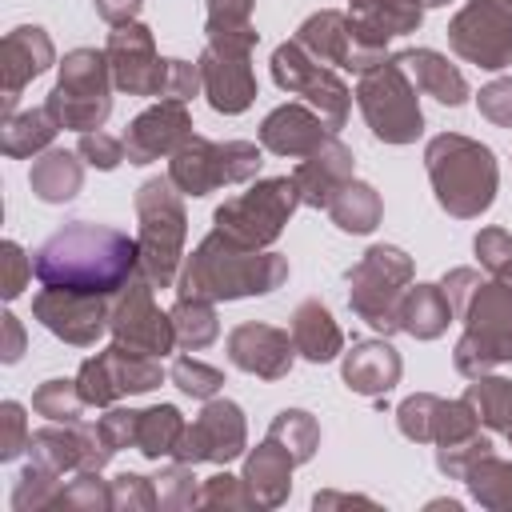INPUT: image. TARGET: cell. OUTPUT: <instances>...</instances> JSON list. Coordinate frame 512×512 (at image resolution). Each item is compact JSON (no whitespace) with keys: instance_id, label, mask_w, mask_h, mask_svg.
I'll use <instances>...</instances> for the list:
<instances>
[{"instance_id":"obj_53","label":"cell","mask_w":512,"mask_h":512,"mask_svg":"<svg viewBox=\"0 0 512 512\" xmlns=\"http://www.w3.org/2000/svg\"><path fill=\"white\" fill-rule=\"evenodd\" d=\"M28 420H24V404L4 400L0 404V460H16L20 452H28Z\"/></svg>"},{"instance_id":"obj_24","label":"cell","mask_w":512,"mask_h":512,"mask_svg":"<svg viewBox=\"0 0 512 512\" xmlns=\"http://www.w3.org/2000/svg\"><path fill=\"white\" fill-rule=\"evenodd\" d=\"M400 372H404V360L388 340H356L340 360L344 384L356 396H372V400L388 396L400 384Z\"/></svg>"},{"instance_id":"obj_44","label":"cell","mask_w":512,"mask_h":512,"mask_svg":"<svg viewBox=\"0 0 512 512\" xmlns=\"http://www.w3.org/2000/svg\"><path fill=\"white\" fill-rule=\"evenodd\" d=\"M168 380L184 396H192V400H212L224 388V372L212 368V364H204V360H196V356H176L172 368H168Z\"/></svg>"},{"instance_id":"obj_13","label":"cell","mask_w":512,"mask_h":512,"mask_svg":"<svg viewBox=\"0 0 512 512\" xmlns=\"http://www.w3.org/2000/svg\"><path fill=\"white\" fill-rule=\"evenodd\" d=\"M272 80L292 92V96H304L308 108L320 112V120L340 132L344 120H348V108H352V92L348 84L320 60H312L296 40H284L276 52H272Z\"/></svg>"},{"instance_id":"obj_59","label":"cell","mask_w":512,"mask_h":512,"mask_svg":"<svg viewBox=\"0 0 512 512\" xmlns=\"http://www.w3.org/2000/svg\"><path fill=\"white\" fill-rule=\"evenodd\" d=\"M0 320H4V348H0V360H4V364H16L20 352H24V328H20V320H16L12 312H4Z\"/></svg>"},{"instance_id":"obj_30","label":"cell","mask_w":512,"mask_h":512,"mask_svg":"<svg viewBox=\"0 0 512 512\" xmlns=\"http://www.w3.org/2000/svg\"><path fill=\"white\" fill-rule=\"evenodd\" d=\"M56 132H60V120L48 112V104H44V108H28V112H12V116H4V124H0V148H4V156H12V160L40 156V152L52 148Z\"/></svg>"},{"instance_id":"obj_60","label":"cell","mask_w":512,"mask_h":512,"mask_svg":"<svg viewBox=\"0 0 512 512\" xmlns=\"http://www.w3.org/2000/svg\"><path fill=\"white\" fill-rule=\"evenodd\" d=\"M348 504H360V508H376L368 496H348V492H316L312 496V508H348Z\"/></svg>"},{"instance_id":"obj_2","label":"cell","mask_w":512,"mask_h":512,"mask_svg":"<svg viewBox=\"0 0 512 512\" xmlns=\"http://www.w3.org/2000/svg\"><path fill=\"white\" fill-rule=\"evenodd\" d=\"M288 280V256L268 248H248L220 228H212L176 276V300H244L268 296Z\"/></svg>"},{"instance_id":"obj_38","label":"cell","mask_w":512,"mask_h":512,"mask_svg":"<svg viewBox=\"0 0 512 512\" xmlns=\"http://www.w3.org/2000/svg\"><path fill=\"white\" fill-rule=\"evenodd\" d=\"M168 316L176 328V348H184V352H200L220 336V320H216L212 300H176Z\"/></svg>"},{"instance_id":"obj_7","label":"cell","mask_w":512,"mask_h":512,"mask_svg":"<svg viewBox=\"0 0 512 512\" xmlns=\"http://www.w3.org/2000/svg\"><path fill=\"white\" fill-rule=\"evenodd\" d=\"M56 88L48 92V112L60 120V128L72 132H96L104 128L108 112H112V68H108V52L96 48H72L64 52V60L56 64Z\"/></svg>"},{"instance_id":"obj_27","label":"cell","mask_w":512,"mask_h":512,"mask_svg":"<svg viewBox=\"0 0 512 512\" xmlns=\"http://www.w3.org/2000/svg\"><path fill=\"white\" fill-rule=\"evenodd\" d=\"M288 332H292L296 352H300L304 360H312V364H328V360L344 356V332H340V324L332 320V312H328L320 300L296 304Z\"/></svg>"},{"instance_id":"obj_61","label":"cell","mask_w":512,"mask_h":512,"mask_svg":"<svg viewBox=\"0 0 512 512\" xmlns=\"http://www.w3.org/2000/svg\"><path fill=\"white\" fill-rule=\"evenodd\" d=\"M424 8H440V4H448V0H420Z\"/></svg>"},{"instance_id":"obj_45","label":"cell","mask_w":512,"mask_h":512,"mask_svg":"<svg viewBox=\"0 0 512 512\" xmlns=\"http://www.w3.org/2000/svg\"><path fill=\"white\" fill-rule=\"evenodd\" d=\"M200 508H224V512H244V508H260L248 480L232 476V472H216L200 484Z\"/></svg>"},{"instance_id":"obj_11","label":"cell","mask_w":512,"mask_h":512,"mask_svg":"<svg viewBox=\"0 0 512 512\" xmlns=\"http://www.w3.org/2000/svg\"><path fill=\"white\" fill-rule=\"evenodd\" d=\"M312 60L320 64H336L344 72H372L376 64L388 60V36L356 24L348 12H336V8H324V12H312L296 36H292Z\"/></svg>"},{"instance_id":"obj_41","label":"cell","mask_w":512,"mask_h":512,"mask_svg":"<svg viewBox=\"0 0 512 512\" xmlns=\"http://www.w3.org/2000/svg\"><path fill=\"white\" fill-rule=\"evenodd\" d=\"M64 512H112V480H104L100 472L84 468V472H72V480L60 488V504Z\"/></svg>"},{"instance_id":"obj_6","label":"cell","mask_w":512,"mask_h":512,"mask_svg":"<svg viewBox=\"0 0 512 512\" xmlns=\"http://www.w3.org/2000/svg\"><path fill=\"white\" fill-rule=\"evenodd\" d=\"M412 256L396 244H372L348 268V304L380 336L400 332V300L412 288Z\"/></svg>"},{"instance_id":"obj_22","label":"cell","mask_w":512,"mask_h":512,"mask_svg":"<svg viewBox=\"0 0 512 512\" xmlns=\"http://www.w3.org/2000/svg\"><path fill=\"white\" fill-rule=\"evenodd\" d=\"M328 136H336V132L320 120V112L308 104H296V100L272 108L260 124V148L272 156H288V160L312 156Z\"/></svg>"},{"instance_id":"obj_3","label":"cell","mask_w":512,"mask_h":512,"mask_svg":"<svg viewBox=\"0 0 512 512\" xmlns=\"http://www.w3.org/2000/svg\"><path fill=\"white\" fill-rule=\"evenodd\" d=\"M440 288L448 292L452 316L464 324V336L452 348L456 372L476 380L500 364H512V288L500 280H480L476 268H452Z\"/></svg>"},{"instance_id":"obj_54","label":"cell","mask_w":512,"mask_h":512,"mask_svg":"<svg viewBox=\"0 0 512 512\" xmlns=\"http://www.w3.org/2000/svg\"><path fill=\"white\" fill-rule=\"evenodd\" d=\"M100 436L108 440L112 452L120 448H136V428H140V412L136 408H108L100 420H96Z\"/></svg>"},{"instance_id":"obj_33","label":"cell","mask_w":512,"mask_h":512,"mask_svg":"<svg viewBox=\"0 0 512 512\" xmlns=\"http://www.w3.org/2000/svg\"><path fill=\"white\" fill-rule=\"evenodd\" d=\"M100 356H104V368H108V376H112V384H116V392H120V396L152 392V388H160V380H164V372H160V360H156V356L132 352V348L116 344V340H112Z\"/></svg>"},{"instance_id":"obj_39","label":"cell","mask_w":512,"mask_h":512,"mask_svg":"<svg viewBox=\"0 0 512 512\" xmlns=\"http://www.w3.org/2000/svg\"><path fill=\"white\" fill-rule=\"evenodd\" d=\"M60 472L28 460L16 476V488H12V508L16 512H48L60 504Z\"/></svg>"},{"instance_id":"obj_18","label":"cell","mask_w":512,"mask_h":512,"mask_svg":"<svg viewBox=\"0 0 512 512\" xmlns=\"http://www.w3.org/2000/svg\"><path fill=\"white\" fill-rule=\"evenodd\" d=\"M104 52H108V68H112L116 92H124V96H160L168 60H160L148 24L132 20V24L112 28Z\"/></svg>"},{"instance_id":"obj_55","label":"cell","mask_w":512,"mask_h":512,"mask_svg":"<svg viewBox=\"0 0 512 512\" xmlns=\"http://www.w3.org/2000/svg\"><path fill=\"white\" fill-rule=\"evenodd\" d=\"M476 104H480L484 120H492L496 128H512V76H500V80L484 84Z\"/></svg>"},{"instance_id":"obj_23","label":"cell","mask_w":512,"mask_h":512,"mask_svg":"<svg viewBox=\"0 0 512 512\" xmlns=\"http://www.w3.org/2000/svg\"><path fill=\"white\" fill-rule=\"evenodd\" d=\"M352 168H356L352 148H348L344 140L328 136V140H324L312 156H304V160L296 164V172H292L296 192H300V204H308V208H324V212H328L332 196L352 180Z\"/></svg>"},{"instance_id":"obj_19","label":"cell","mask_w":512,"mask_h":512,"mask_svg":"<svg viewBox=\"0 0 512 512\" xmlns=\"http://www.w3.org/2000/svg\"><path fill=\"white\" fill-rule=\"evenodd\" d=\"M192 112L184 100H160L152 108H144L128 132H124V152L128 164H152L160 156H176L188 140H192Z\"/></svg>"},{"instance_id":"obj_52","label":"cell","mask_w":512,"mask_h":512,"mask_svg":"<svg viewBox=\"0 0 512 512\" xmlns=\"http://www.w3.org/2000/svg\"><path fill=\"white\" fill-rule=\"evenodd\" d=\"M80 156H84V164H92V168H100V172H112V168H120L124 160H128V152H124V140L120 136H108V132H80V148H76Z\"/></svg>"},{"instance_id":"obj_5","label":"cell","mask_w":512,"mask_h":512,"mask_svg":"<svg viewBox=\"0 0 512 512\" xmlns=\"http://www.w3.org/2000/svg\"><path fill=\"white\" fill-rule=\"evenodd\" d=\"M184 192L168 180H144L136 188V244H140V276L152 288H168L180 276L184 264V236H188V212H184Z\"/></svg>"},{"instance_id":"obj_48","label":"cell","mask_w":512,"mask_h":512,"mask_svg":"<svg viewBox=\"0 0 512 512\" xmlns=\"http://www.w3.org/2000/svg\"><path fill=\"white\" fill-rule=\"evenodd\" d=\"M480 432V416L472 412V404L460 396V400H440V412H436V432H432V444H456L464 436Z\"/></svg>"},{"instance_id":"obj_15","label":"cell","mask_w":512,"mask_h":512,"mask_svg":"<svg viewBox=\"0 0 512 512\" xmlns=\"http://www.w3.org/2000/svg\"><path fill=\"white\" fill-rule=\"evenodd\" d=\"M112 340L132 348V352H144V356H168L176 348V328H172V316L156 308L152 300V284L136 272L116 296H112V324H108Z\"/></svg>"},{"instance_id":"obj_40","label":"cell","mask_w":512,"mask_h":512,"mask_svg":"<svg viewBox=\"0 0 512 512\" xmlns=\"http://www.w3.org/2000/svg\"><path fill=\"white\" fill-rule=\"evenodd\" d=\"M84 408H88V400L80 396L76 380H44L32 392V412L48 416L52 424H76L84 416Z\"/></svg>"},{"instance_id":"obj_34","label":"cell","mask_w":512,"mask_h":512,"mask_svg":"<svg viewBox=\"0 0 512 512\" xmlns=\"http://www.w3.org/2000/svg\"><path fill=\"white\" fill-rule=\"evenodd\" d=\"M184 416L176 404H152V408H140V428H136V452L144 460H164L176 452L180 436H184Z\"/></svg>"},{"instance_id":"obj_16","label":"cell","mask_w":512,"mask_h":512,"mask_svg":"<svg viewBox=\"0 0 512 512\" xmlns=\"http://www.w3.org/2000/svg\"><path fill=\"white\" fill-rule=\"evenodd\" d=\"M244 448H248V420H244L240 404L212 396V400H204L200 416L184 428L172 460L192 464V468L196 464H232L236 456H244Z\"/></svg>"},{"instance_id":"obj_46","label":"cell","mask_w":512,"mask_h":512,"mask_svg":"<svg viewBox=\"0 0 512 512\" xmlns=\"http://www.w3.org/2000/svg\"><path fill=\"white\" fill-rule=\"evenodd\" d=\"M492 452H496L492 440L480 436V432H472V436H464V440H456V444H436V468H440L448 480H464L468 468H472L476 460L492 456Z\"/></svg>"},{"instance_id":"obj_1","label":"cell","mask_w":512,"mask_h":512,"mask_svg":"<svg viewBox=\"0 0 512 512\" xmlns=\"http://www.w3.org/2000/svg\"><path fill=\"white\" fill-rule=\"evenodd\" d=\"M32 272L48 288L116 296L140 272V244L120 228L72 220L36 248Z\"/></svg>"},{"instance_id":"obj_49","label":"cell","mask_w":512,"mask_h":512,"mask_svg":"<svg viewBox=\"0 0 512 512\" xmlns=\"http://www.w3.org/2000/svg\"><path fill=\"white\" fill-rule=\"evenodd\" d=\"M112 504H116V512H152V508H160L152 476L120 472V476L112 480Z\"/></svg>"},{"instance_id":"obj_47","label":"cell","mask_w":512,"mask_h":512,"mask_svg":"<svg viewBox=\"0 0 512 512\" xmlns=\"http://www.w3.org/2000/svg\"><path fill=\"white\" fill-rule=\"evenodd\" d=\"M480 264L492 272V280L508 284L512 288V236L504 228H480L476 240H472Z\"/></svg>"},{"instance_id":"obj_57","label":"cell","mask_w":512,"mask_h":512,"mask_svg":"<svg viewBox=\"0 0 512 512\" xmlns=\"http://www.w3.org/2000/svg\"><path fill=\"white\" fill-rule=\"evenodd\" d=\"M0 264H4V284H0V292H4V300H16V296L28 288L32 260L24 256V248H20L16 240H4V244H0Z\"/></svg>"},{"instance_id":"obj_50","label":"cell","mask_w":512,"mask_h":512,"mask_svg":"<svg viewBox=\"0 0 512 512\" xmlns=\"http://www.w3.org/2000/svg\"><path fill=\"white\" fill-rule=\"evenodd\" d=\"M252 8H256V0H208L204 36H232V32H252Z\"/></svg>"},{"instance_id":"obj_9","label":"cell","mask_w":512,"mask_h":512,"mask_svg":"<svg viewBox=\"0 0 512 512\" xmlns=\"http://www.w3.org/2000/svg\"><path fill=\"white\" fill-rule=\"evenodd\" d=\"M296 208H300L296 180L292 176H268V180H256L248 192L224 200L212 212V224L248 248H272Z\"/></svg>"},{"instance_id":"obj_31","label":"cell","mask_w":512,"mask_h":512,"mask_svg":"<svg viewBox=\"0 0 512 512\" xmlns=\"http://www.w3.org/2000/svg\"><path fill=\"white\" fill-rule=\"evenodd\" d=\"M328 216H332V224H336L340 232L368 236V232L380 224L384 204H380V192H376L372 184H364V180H356V176H352V180L332 196Z\"/></svg>"},{"instance_id":"obj_28","label":"cell","mask_w":512,"mask_h":512,"mask_svg":"<svg viewBox=\"0 0 512 512\" xmlns=\"http://www.w3.org/2000/svg\"><path fill=\"white\" fill-rule=\"evenodd\" d=\"M28 184L44 204H68L84 188V156L68 148H48L32 156Z\"/></svg>"},{"instance_id":"obj_56","label":"cell","mask_w":512,"mask_h":512,"mask_svg":"<svg viewBox=\"0 0 512 512\" xmlns=\"http://www.w3.org/2000/svg\"><path fill=\"white\" fill-rule=\"evenodd\" d=\"M196 92H204V84H200V64H188V60H168L160 100H184V104H188Z\"/></svg>"},{"instance_id":"obj_36","label":"cell","mask_w":512,"mask_h":512,"mask_svg":"<svg viewBox=\"0 0 512 512\" xmlns=\"http://www.w3.org/2000/svg\"><path fill=\"white\" fill-rule=\"evenodd\" d=\"M464 400L472 404V412L480 416L484 428H492V432L512 428V380L484 372L464 388Z\"/></svg>"},{"instance_id":"obj_32","label":"cell","mask_w":512,"mask_h":512,"mask_svg":"<svg viewBox=\"0 0 512 512\" xmlns=\"http://www.w3.org/2000/svg\"><path fill=\"white\" fill-rule=\"evenodd\" d=\"M348 16L392 40L424 24V4L420 0H348Z\"/></svg>"},{"instance_id":"obj_14","label":"cell","mask_w":512,"mask_h":512,"mask_svg":"<svg viewBox=\"0 0 512 512\" xmlns=\"http://www.w3.org/2000/svg\"><path fill=\"white\" fill-rule=\"evenodd\" d=\"M448 44L460 60L504 72L512 64V4L508 0H468L448 20Z\"/></svg>"},{"instance_id":"obj_42","label":"cell","mask_w":512,"mask_h":512,"mask_svg":"<svg viewBox=\"0 0 512 512\" xmlns=\"http://www.w3.org/2000/svg\"><path fill=\"white\" fill-rule=\"evenodd\" d=\"M156 484V500L160 512H184V508H200V484L192 476V464L172 460L168 468H160V476H152Z\"/></svg>"},{"instance_id":"obj_43","label":"cell","mask_w":512,"mask_h":512,"mask_svg":"<svg viewBox=\"0 0 512 512\" xmlns=\"http://www.w3.org/2000/svg\"><path fill=\"white\" fill-rule=\"evenodd\" d=\"M436 412H440V396H432V392H412V396L400 400V408H396V428H400V436L412 440V444H432Z\"/></svg>"},{"instance_id":"obj_17","label":"cell","mask_w":512,"mask_h":512,"mask_svg":"<svg viewBox=\"0 0 512 512\" xmlns=\"http://www.w3.org/2000/svg\"><path fill=\"white\" fill-rule=\"evenodd\" d=\"M32 316L52 332L60 336L64 344H76V348H92L108 324H112V296H100V292H76V288H40L32 296Z\"/></svg>"},{"instance_id":"obj_25","label":"cell","mask_w":512,"mask_h":512,"mask_svg":"<svg viewBox=\"0 0 512 512\" xmlns=\"http://www.w3.org/2000/svg\"><path fill=\"white\" fill-rule=\"evenodd\" d=\"M396 60H400V68L416 80V88H420L424 96H432V100H440V104H448V108H460V104L468 100V80H464V72H460L456 64H448V56H440L436 48H408V52H400Z\"/></svg>"},{"instance_id":"obj_8","label":"cell","mask_w":512,"mask_h":512,"mask_svg":"<svg viewBox=\"0 0 512 512\" xmlns=\"http://www.w3.org/2000/svg\"><path fill=\"white\" fill-rule=\"evenodd\" d=\"M416 80L400 68V60H384L356 84V104L364 112V124L384 144H412L424 132V112L416 96Z\"/></svg>"},{"instance_id":"obj_58","label":"cell","mask_w":512,"mask_h":512,"mask_svg":"<svg viewBox=\"0 0 512 512\" xmlns=\"http://www.w3.org/2000/svg\"><path fill=\"white\" fill-rule=\"evenodd\" d=\"M92 4H96L100 20H108L112 28H120V24H132V20L140 16V8H144V0H92Z\"/></svg>"},{"instance_id":"obj_51","label":"cell","mask_w":512,"mask_h":512,"mask_svg":"<svg viewBox=\"0 0 512 512\" xmlns=\"http://www.w3.org/2000/svg\"><path fill=\"white\" fill-rule=\"evenodd\" d=\"M76 388H80V396H84L92 408H112V404L120 400V392H116V384H112V376H108L100 352L88 356V360L80 364V372H76Z\"/></svg>"},{"instance_id":"obj_21","label":"cell","mask_w":512,"mask_h":512,"mask_svg":"<svg viewBox=\"0 0 512 512\" xmlns=\"http://www.w3.org/2000/svg\"><path fill=\"white\" fill-rule=\"evenodd\" d=\"M228 360L248 372V376H260V380H284L292 372V360H296V344H292V332L284 328H272V324H236L228 332Z\"/></svg>"},{"instance_id":"obj_63","label":"cell","mask_w":512,"mask_h":512,"mask_svg":"<svg viewBox=\"0 0 512 512\" xmlns=\"http://www.w3.org/2000/svg\"><path fill=\"white\" fill-rule=\"evenodd\" d=\"M508 4H512V0H508Z\"/></svg>"},{"instance_id":"obj_29","label":"cell","mask_w":512,"mask_h":512,"mask_svg":"<svg viewBox=\"0 0 512 512\" xmlns=\"http://www.w3.org/2000/svg\"><path fill=\"white\" fill-rule=\"evenodd\" d=\"M452 324V304L440 284H412L400 300V332L416 340H436Z\"/></svg>"},{"instance_id":"obj_12","label":"cell","mask_w":512,"mask_h":512,"mask_svg":"<svg viewBox=\"0 0 512 512\" xmlns=\"http://www.w3.org/2000/svg\"><path fill=\"white\" fill-rule=\"evenodd\" d=\"M252 48H256V28L252 32H232V36H208L200 52V84L220 116H240L256 100V72H252Z\"/></svg>"},{"instance_id":"obj_10","label":"cell","mask_w":512,"mask_h":512,"mask_svg":"<svg viewBox=\"0 0 512 512\" xmlns=\"http://www.w3.org/2000/svg\"><path fill=\"white\" fill-rule=\"evenodd\" d=\"M264 156L252 140H204L192 136L176 156H168V180L184 196H208L224 184H244L260 172Z\"/></svg>"},{"instance_id":"obj_35","label":"cell","mask_w":512,"mask_h":512,"mask_svg":"<svg viewBox=\"0 0 512 512\" xmlns=\"http://www.w3.org/2000/svg\"><path fill=\"white\" fill-rule=\"evenodd\" d=\"M472 500L480 508H492V512H512V460H500L496 452L476 460L464 476Z\"/></svg>"},{"instance_id":"obj_62","label":"cell","mask_w":512,"mask_h":512,"mask_svg":"<svg viewBox=\"0 0 512 512\" xmlns=\"http://www.w3.org/2000/svg\"><path fill=\"white\" fill-rule=\"evenodd\" d=\"M504 436H508V444H512V428H508V432H504Z\"/></svg>"},{"instance_id":"obj_37","label":"cell","mask_w":512,"mask_h":512,"mask_svg":"<svg viewBox=\"0 0 512 512\" xmlns=\"http://www.w3.org/2000/svg\"><path fill=\"white\" fill-rule=\"evenodd\" d=\"M268 436H272L296 464H308V460L316 456V448H320V424H316V416L304 412V408H284V412H276L272 424H268Z\"/></svg>"},{"instance_id":"obj_4","label":"cell","mask_w":512,"mask_h":512,"mask_svg":"<svg viewBox=\"0 0 512 512\" xmlns=\"http://www.w3.org/2000/svg\"><path fill=\"white\" fill-rule=\"evenodd\" d=\"M424 168H428L436 204L448 216L476 220L492 208L496 188H500V168L488 144L460 136V132H440L424 148Z\"/></svg>"},{"instance_id":"obj_26","label":"cell","mask_w":512,"mask_h":512,"mask_svg":"<svg viewBox=\"0 0 512 512\" xmlns=\"http://www.w3.org/2000/svg\"><path fill=\"white\" fill-rule=\"evenodd\" d=\"M292 468L296 460L268 436L264 444H256L252 452H244V480L256 496L260 508H280L292 492Z\"/></svg>"},{"instance_id":"obj_20","label":"cell","mask_w":512,"mask_h":512,"mask_svg":"<svg viewBox=\"0 0 512 512\" xmlns=\"http://www.w3.org/2000/svg\"><path fill=\"white\" fill-rule=\"evenodd\" d=\"M52 64H56V48L44 28L20 24L4 36V44H0V108H4V116H12L20 92L36 76H44Z\"/></svg>"}]
</instances>
